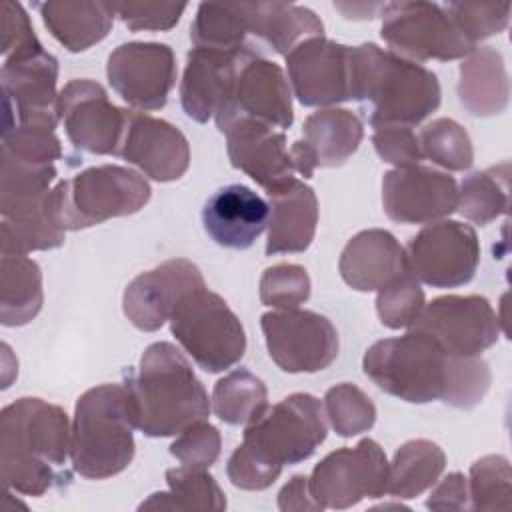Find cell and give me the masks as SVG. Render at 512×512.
I'll use <instances>...</instances> for the list:
<instances>
[{
    "label": "cell",
    "instance_id": "2e32d148",
    "mask_svg": "<svg viewBox=\"0 0 512 512\" xmlns=\"http://www.w3.org/2000/svg\"><path fill=\"white\" fill-rule=\"evenodd\" d=\"M58 60L46 50L2 62L4 128L42 126L54 130L58 118Z\"/></svg>",
    "mask_w": 512,
    "mask_h": 512
},
{
    "label": "cell",
    "instance_id": "5b68a950",
    "mask_svg": "<svg viewBox=\"0 0 512 512\" xmlns=\"http://www.w3.org/2000/svg\"><path fill=\"white\" fill-rule=\"evenodd\" d=\"M134 416L124 384H100L76 400L70 462L88 480L124 472L134 458Z\"/></svg>",
    "mask_w": 512,
    "mask_h": 512
},
{
    "label": "cell",
    "instance_id": "c3c4849f",
    "mask_svg": "<svg viewBox=\"0 0 512 512\" xmlns=\"http://www.w3.org/2000/svg\"><path fill=\"white\" fill-rule=\"evenodd\" d=\"M372 144L376 154L396 168L420 164L424 158L418 136L410 126H376L372 132Z\"/></svg>",
    "mask_w": 512,
    "mask_h": 512
},
{
    "label": "cell",
    "instance_id": "ee69618b",
    "mask_svg": "<svg viewBox=\"0 0 512 512\" xmlns=\"http://www.w3.org/2000/svg\"><path fill=\"white\" fill-rule=\"evenodd\" d=\"M460 32L476 44L506 30L510 20V4H480V2H450L444 6Z\"/></svg>",
    "mask_w": 512,
    "mask_h": 512
},
{
    "label": "cell",
    "instance_id": "277c9868",
    "mask_svg": "<svg viewBox=\"0 0 512 512\" xmlns=\"http://www.w3.org/2000/svg\"><path fill=\"white\" fill-rule=\"evenodd\" d=\"M134 426L150 438L176 436L210 416L212 404L192 364L170 342L150 344L124 382Z\"/></svg>",
    "mask_w": 512,
    "mask_h": 512
},
{
    "label": "cell",
    "instance_id": "f5cc1de1",
    "mask_svg": "<svg viewBox=\"0 0 512 512\" xmlns=\"http://www.w3.org/2000/svg\"><path fill=\"white\" fill-rule=\"evenodd\" d=\"M384 4L380 2H362V4H340V2H334V8L340 10L346 18H358V20H370L374 18L376 14H380Z\"/></svg>",
    "mask_w": 512,
    "mask_h": 512
},
{
    "label": "cell",
    "instance_id": "4fadbf2b",
    "mask_svg": "<svg viewBox=\"0 0 512 512\" xmlns=\"http://www.w3.org/2000/svg\"><path fill=\"white\" fill-rule=\"evenodd\" d=\"M260 326L274 364L288 372H320L338 356L334 324L312 310H272L262 314Z\"/></svg>",
    "mask_w": 512,
    "mask_h": 512
},
{
    "label": "cell",
    "instance_id": "816d5d0a",
    "mask_svg": "<svg viewBox=\"0 0 512 512\" xmlns=\"http://www.w3.org/2000/svg\"><path fill=\"white\" fill-rule=\"evenodd\" d=\"M290 158H292V166H294L296 174H300L304 178H312L318 164H316L314 152L310 150V146L304 140H296L290 146Z\"/></svg>",
    "mask_w": 512,
    "mask_h": 512
},
{
    "label": "cell",
    "instance_id": "ab89813d",
    "mask_svg": "<svg viewBox=\"0 0 512 512\" xmlns=\"http://www.w3.org/2000/svg\"><path fill=\"white\" fill-rule=\"evenodd\" d=\"M326 420L342 438L368 432L376 422V406L356 384L340 382L324 394Z\"/></svg>",
    "mask_w": 512,
    "mask_h": 512
},
{
    "label": "cell",
    "instance_id": "d6a6232c",
    "mask_svg": "<svg viewBox=\"0 0 512 512\" xmlns=\"http://www.w3.org/2000/svg\"><path fill=\"white\" fill-rule=\"evenodd\" d=\"M170 492H156L140 510H226V496L206 470L178 466L166 470Z\"/></svg>",
    "mask_w": 512,
    "mask_h": 512
},
{
    "label": "cell",
    "instance_id": "f546056e",
    "mask_svg": "<svg viewBox=\"0 0 512 512\" xmlns=\"http://www.w3.org/2000/svg\"><path fill=\"white\" fill-rule=\"evenodd\" d=\"M304 142L316 156L320 168L342 166L364 138L362 120L346 108H320L302 126Z\"/></svg>",
    "mask_w": 512,
    "mask_h": 512
},
{
    "label": "cell",
    "instance_id": "cb8c5ba5",
    "mask_svg": "<svg viewBox=\"0 0 512 512\" xmlns=\"http://www.w3.org/2000/svg\"><path fill=\"white\" fill-rule=\"evenodd\" d=\"M342 280L358 292H374L410 272L406 248L382 228L352 236L338 260Z\"/></svg>",
    "mask_w": 512,
    "mask_h": 512
},
{
    "label": "cell",
    "instance_id": "52a82bcc",
    "mask_svg": "<svg viewBox=\"0 0 512 512\" xmlns=\"http://www.w3.org/2000/svg\"><path fill=\"white\" fill-rule=\"evenodd\" d=\"M150 194V184L140 172L102 164L58 182L48 194V206L56 224L66 232L130 216L148 204Z\"/></svg>",
    "mask_w": 512,
    "mask_h": 512
},
{
    "label": "cell",
    "instance_id": "ac0fdd59",
    "mask_svg": "<svg viewBox=\"0 0 512 512\" xmlns=\"http://www.w3.org/2000/svg\"><path fill=\"white\" fill-rule=\"evenodd\" d=\"M382 206L398 224H432L458 206L454 176L422 164L394 168L382 180Z\"/></svg>",
    "mask_w": 512,
    "mask_h": 512
},
{
    "label": "cell",
    "instance_id": "8fae6325",
    "mask_svg": "<svg viewBox=\"0 0 512 512\" xmlns=\"http://www.w3.org/2000/svg\"><path fill=\"white\" fill-rule=\"evenodd\" d=\"M310 490L324 508L346 510L364 498H380L388 488V460L380 444L362 438L324 456L312 470Z\"/></svg>",
    "mask_w": 512,
    "mask_h": 512
},
{
    "label": "cell",
    "instance_id": "484cf974",
    "mask_svg": "<svg viewBox=\"0 0 512 512\" xmlns=\"http://www.w3.org/2000/svg\"><path fill=\"white\" fill-rule=\"evenodd\" d=\"M270 220L266 256L304 252L316 234L318 198L302 180H292L288 186L268 194Z\"/></svg>",
    "mask_w": 512,
    "mask_h": 512
},
{
    "label": "cell",
    "instance_id": "4dcf8cb0",
    "mask_svg": "<svg viewBox=\"0 0 512 512\" xmlns=\"http://www.w3.org/2000/svg\"><path fill=\"white\" fill-rule=\"evenodd\" d=\"M42 272L26 254L2 256L0 262V320L4 326H24L42 308Z\"/></svg>",
    "mask_w": 512,
    "mask_h": 512
},
{
    "label": "cell",
    "instance_id": "5bb4252c",
    "mask_svg": "<svg viewBox=\"0 0 512 512\" xmlns=\"http://www.w3.org/2000/svg\"><path fill=\"white\" fill-rule=\"evenodd\" d=\"M428 334L450 356H480L500 336V320L484 296L448 294L424 304L410 326Z\"/></svg>",
    "mask_w": 512,
    "mask_h": 512
},
{
    "label": "cell",
    "instance_id": "1f68e13d",
    "mask_svg": "<svg viewBox=\"0 0 512 512\" xmlns=\"http://www.w3.org/2000/svg\"><path fill=\"white\" fill-rule=\"evenodd\" d=\"M446 468L444 450L424 438L404 442L388 464L386 494L398 500H410L436 484Z\"/></svg>",
    "mask_w": 512,
    "mask_h": 512
},
{
    "label": "cell",
    "instance_id": "603a6c76",
    "mask_svg": "<svg viewBox=\"0 0 512 512\" xmlns=\"http://www.w3.org/2000/svg\"><path fill=\"white\" fill-rule=\"evenodd\" d=\"M270 204L244 184L216 190L204 204L202 224L206 234L222 248L246 250L264 232Z\"/></svg>",
    "mask_w": 512,
    "mask_h": 512
},
{
    "label": "cell",
    "instance_id": "30bf717a",
    "mask_svg": "<svg viewBox=\"0 0 512 512\" xmlns=\"http://www.w3.org/2000/svg\"><path fill=\"white\" fill-rule=\"evenodd\" d=\"M214 118L220 132L240 118L258 120L282 132L288 130L294 122V108L284 70L250 44L236 66L228 94Z\"/></svg>",
    "mask_w": 512,
    "mask_h": 512
},
{
    "label": "cell",
    "instance_id": "60d3db41",
    "mask_svg": "<svg viewBox=\"0 0 512 512\" xmlns=\"http://www.w3.org/2000/svg\"><path fill=\"white\" fill-rule=\"evenodd\" d=\"M426 304L424 290L412 272L396 278L378 290L376 312L380 322L390 330L408 328L416 322Z\"/></svg>",
    "mask_w": 512,
    "mask_h": 512
},
{
    "label": "cell",
    "instance_id": "f6af8a7d",
    "mask_svg": "<svg viewBox=\"0 0 512 512\" xmlns=\"http://www.w3.org/2000/svg\"><path fill=\"white\" fill-rule=\"evenodd\" d=\"M222 438L216 426L204 422L192 424L170 444V454L188 468L208 470L220 456Z\"/></svg>",
    "mask_w": 512,
    "mask_h": 512
},
{
    "label": "cell",
    "instance_id": "836d02e7",
    "mask_svg": "<svg viewBox=\"0 0 512 512\" xmlns=\"http://www.w3.org/2000/svg\"><path fill=\"white\" fill-rule=\"evenodd\" d=\"M510 208V164L502 162L486 170L472 172L458 188V206L466 220L486 226Z\"/></svg>",
    "mask_w": 512,
    "mask_h": 512
},
{
    "label": "cell",
    "instance_id": "f1b7e54d",
    "mask_svg": "<svg viewBox=\"0 0 512 512\" xmlns=\"http://www.w3.org/2000/svg\"><path fill=\"white\" fill-rule=\"evenodd\" d=\"M248 32L276 54L288 56L300 42L324 36L322 20L306 6L292 2H246Z\"/></svg>",
    "mask_w": 512,
    "mask_h": 512
},
{
    "label": "cell",
    "instance_id": "e0dca14e",
    "mask_svg": "<svg viewBox=\"0 0 512 512\" xmlns=\"http://www.w3.org/2000/svg\"><path fill=\"white\" fill-rule=\"evenodd\" d=\"M58 118L76 148L116 156L126 110L110 102L102 84L90 78L70 80L58 94Z\"/></svg>",
    "mask_w": 512,
    "mask_h": 512
},
{
    "label": "cell",
    "instance_id": "b9f144b4",
    "mask_svg": "<svg viewBox=\"0 0 512 512\" xmlns=\"http://www.w3.org/2000/svg\"><path fill=\"white\" fill-rule=\"evenodd\" d=\"M310 298V276L300 264H276L262 272L260 302L276 310H292Z\"/></svg>",
    "mask_w": 512,
    "mask_h": 512
},
{
    "label": "cell",
    "instance_id": "4316f807",
    "mask_svg": "<svg viewBox=\"0 0 512 512\" xmlns=\"http://www.w3.org/2000/svg\"><path fill=\"white\" fill-rule=\"evenodd\" d=\"M458 100L472 116L502 114L510 100V80L502 54L492 46L474 48L460 64Z\"/></svg>",
    "mask_w": 512,
    "mask_h": 512
},
{
    "label": "cell",
    "instance_id": "8d00e7d4",
    "mask_svg": "<svg viewBox=\"0 0 512 512\" xmlns=\"http://www.w3.org/2000/svg\"><path fill=\"white\" fill-rule=\"evenodd\" d=\"M246 2H202L190 26V40L194 46L236 50L246 46L248 36Z\"/></svg>",
    "mask_w": 512,
    "mask_h": 512
},
{
    "label": "cell",
    "instance_id": "83f0119b",
    "mask_svg": "<svg viewBox=\"0 0 512 512\" xmlns=\"http://www.w3.org/2000/svg\"><path fill=\"white\" fill-rule=\"evenodd\" d=\"M36 8L48 32L70 52H84L104 40L116 16L110 2L50 0Z\"/></svg>",
    "mask_w": 512,
    "mask_h": 512
},
{
    "label": "cell",
    "instance_id": "8992f818",
    "mask_svg": "<svg viewBox=\"0 0 512 512\" xmlns=\"http://www.w3.org/2000/svg\"><path fill=\"white\" fill-rule=\"evenodd\" d=\"M460 356L446 354L428 334L410 328L404 336L374 342L364 358V374L386 394L410 404H446Z\"/></svg>",
    "mask_w": 512,
    "mask_h": 512
},
{
    "label": "cell",
    "instance_id": "44dd1931",
    "mask_svg": "<svg viewBox=\"0 0 512 512\" xmlns=\"http://www.w3.org/2000/svg\"><path fill=\"white\" fill-rule=\"evenodd\" d=\"M116 156L156 182H172L182 178L190 166V144L174 124L146 112L126 110Z\"/></svg>",
    "mask_w": 512,
    "mask_h": 512
},
{
    "label": "cell",
    "instance_id": "ba28073f",
    "mask_svg": "<svg viewBox=\"0 0 512 512\" xmlns=\"http://www.w3.org/2000/svg\"><path fill=\"white\" fill-rule=\"evenodd\" d=\"M172 336L206 372L232 368L246 352V334L222 296L200 288L188 294L170 318Z\"/></svg>",
    "mask_w": 512,
    "mask_h": 512
},
{
    "label": "cell",
    "instance_id": "f35d334b",
    "mask_svg": "<svg viewBox=\"0 0 512 512\" xmlns=\"http://www.w3.org/2000/svg\"><path fill=\"white\" fill-rule=\"evenodd\" d=\"M470 510L512 508V468L506 456L488 454L470 466L468 478Z\"/></svg>",
    "mask_w": 512,
    "mask_h": 512
},
{
    "label": "cell",
    "instance_id": "d6986e66",
    "mask_svg": "<svg viewBox=\"0 0 512 512\" xmlns=\"http://www.w3.org/2000/svg\"><path fill=\"white\" fill-rule=\"evenodd\" d=\"M206 288L200 268L186 258H172L138 274L124 290L122 310L144 332L164 326L178 304L192 292Z\"/></svg>",
    "mask_w": 512,
    "mask_h": 512
},
{
    "label": "cell",
    "instance_id": "7bdbcfd3",
    "mask_svg": "<svg viewBox=\"0 0 512 512\" xmlns=\"http://www.w3.org/2000/svg\"><path fill=\"white\" fill-rule=\"evenodd\" d=\"M2 154L38 166L62 158V146L54 130L42 126H12L2 130Z\"/></svg>",
    "mask_w": 512,
    "mask_h": 512
},
{
    "label": "cell",
    "instance_id": "681fc988",
    "mask_svg": "<svg viewBox=\"0 0 512 512\" xmlns=\"http://www.w3.org/2000/svg\"><path fill=\"white\" fill-rule=\"evenodd\" d=\"M426 508L430 510H470L468 478L462 472H450L442 480H436Z\"/></svg>",
    "mask_w": 512,
    "mask_h": 512
},
{
    "label": "cell",
    "instance_id": "6da1fadb",
    "mask_svg": "<svg viewBox=\"0 0 512 512\" xmlns=\"http://www.w3.org/2000/svg\"><path fill=\"white\" fill-rule=\"evenodd\" d=\"M72 424L58 404L24 396L0 412V466L4 486L42 496L70 482Z\"/></svg>",
    "mask_w": 512,
    "mask_h": 512
},
{
    "label": "cell",
    "instance_id": "ffe728a7",
    "mask_svg": "<svg viewBox=\"0 0 512 512\" xmlns=\"http://www.w3.org/2000/svg\"><path fill=\"white\" fill-rule=\"evenodd\" d=\"M350 46L318 36L300 42L286 56L292 94L302 106L332 108L350 100Z\"/></svg>",
    "mask_w": 512,
    "mask_h": 512
},
{
    "label": "cell",
    "instance_id": "bcb514c9",
    "mask_svg": "<svg viewBox=\"0 0 512 512\" xmlns=\"http://www.w3.org/2000/svg\"><path fill=\"white\" fill-rule=\"evenodd\" d=\"M0 32H2V58H22L44 50L22 4L4 0L0 6Z\"/></svg>",
    "mask_w": 512,
    "mask_h": 512
},
{
    "label": "cell",
    "instance_id": "7402d4cb",
    "mask_svg": "<svg viewBox=\"0 0 512 512\" xmlns=\"http://www.w3.org/2000/svg\"><path fill=\"white\" fill-rule=\"evenodd\" d=\"M222 134L226 136L230 164L248 174L266 194L296 180L290 148L282 130L258 120L240 118Z\"/></svg>",
    "mask_w": 512,
    "mask_h": 512
},
{
    "label": "cell",
    "instance_id": "74e56055",
    "mask_svg": "<svg viewBox=\"0 0 512 512\" xmlns=\"http://www.w3.org/2000/svg\"><path fill=\"white\" fill-rule=\"evenodd\" d=\"M422 156L444 170L464 172L474 162V148L468 132L452 118H436L418 134Z\"/></svg>",
    "mask_w": 512,
    "mask_h": 512
},
{
    "label": "cell",
    "instance_id": "d590c367",
    "mask_svg": "<svg viewBox=\"0 0 512 512\" xmlns=\"http://www.w3.org/2000/svg\"><path fill=\"white\" fill-rule=\"evenodd\" d=\"M210 404L222 422L246 426L268 406V390L256 374L236 368L214 384Z\"/></svg>",
    "mask_w": 512,
    "mask_h": 512
},
{
    "label": "cell",
    "instance_id": "3957f363",
    "mask_svg": "<svg viewBox=\"0 0 512 512\" xmlns=\"http://www.w3.org/2000/svg\"><path fill=\"white\" fill-rule=\"evenodd\" d=\"M348 70L350 100L362 104L372 128H412L440 106L442 90L432 70L374 42L350 46Z\"/></svg>",
    "mask_w": 512,
    "mask_h": 512
},
{
    "label": "cell",
    "instance_id": "9c48e42d",
    "mask_svg": "<svg viewBox=\"0 0 512 512\" xmlns=\"http://www.w3.org/2000/svg\"><path fill=\"white\" fill-rule=\"evenodd\" d=\"M380 36L390 52L412 60H458L466 58L472 44L454 24L444 6L434 2H388L380 10Z\"/></svg>",
    "mask_w": 512,
    "mask_h": 512
},
{
    "label": "cell",
    "instance_id": "7dc6e473",
    "mask_svg": "<svg viewBox=\"0 0 512 512\" xmlns=\"http://www.w3.org/2000/svg\"><path fill=\"white\" fill-rule=\"evenodd\" d=\"M114 14L134 32L170 30L178 24L184 2H112Z\"/></svg>",
    "mask_w": 512,
    "mask_h": 512
},
{
    "label": "cell",
    "instance_id": "e575fe53",
    "mask_svg": "<svg viewBox=\"0 0 512 512\" xmlns=\"http://www.w3.org/2000/svg\"><path fill=\"white\" fill-rule=\"evenodd\" d=\"M64 244V230L52 218L48 198L32 208L2 216L0 248L2 256L52 250Z\"/></svg>",
    "mask_w": 512,
    "mask_h": 512
},
{
    "label": "cell",
    "instance_id": "f907efd6",
    "mask_svg": "<svg viewBox=\"0 0 512 512\" xmlns=\"http://www.w3.org/2000/svg\"><path fill=\"white\" fill-rule=\"evenodd\" d=\"M278 508L282 512H320L324 506L314 498L308 476L296 474L278 494Z\"/></svg>",
    "mask_w": 512,
    "mask_h": 512
},
{
    "label": "cell",
    "instance_id": "7a4b0ae2",
    "mask_svg": "<svg viewBox=\"0 0 512 512\" xmlns=\"http://www.w3.org/2000/svg\"><path fill=\"white\" fill-rule=\"evenodd\" d=\"M326 434L322 402L306 392L290 394L244 426L242 444L228 458L230 470L246 486L268 488L286 464L308 460Z\"/></svg>",
    "mask_w": 512,
    "mask_h": 512
},
{
    "label": "cell",
    "instance_id": "9a60e30c",
    "mask_svg": "<svg viewBox=\"0 0 512 512\" xmlns=\"http://www.w3.org/2000/svg\"><path fill=\"white\" fill-rule=\"evenodd\" d=\"M106 76L132 108L160 110L176 84V56L168 44L126 42L108 56Z\"/></svg>",
    "mask_w": 512,
    "mask_h": 512
},
{
    "label": "cell",
    "instance_id": "d4e9b609",
    "mask_svg": "<svg viewBox=\"0 0 512 512\" xmlns=\"http://www.w3.org/2000/svg\"><path fill=\"white\" fill-rule=\"evenodd\" d=\"M248 46L250 42L236 50L194 46L188 52L180 82V102L188 118L204 124L216 114Z\"/></svg>",
    "mask_w": 512,
    "mask_h": 512
},
{
    "label": "cell",
    "instance_id": "7c38bea8",
    "mask_svg": "<svg viewBox=\"0 0 512 512\" xmlns=\"http://www.w3.org/2000/svg\"><path fill=\"white\" fill-rule=\"evenodd\" d=\"M406 256L418 282L432 288H458L476 274L480 242L470 224L438 220L410 238Z\"/></svg>",
    "mask_w": 512,
    "mask_h": 512
}]
</instances>
